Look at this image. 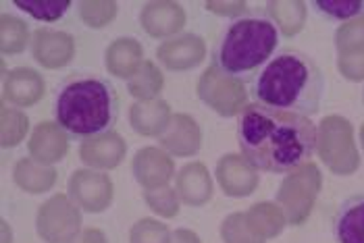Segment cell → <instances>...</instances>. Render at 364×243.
<instances>
[{"label":"cell","mask_w":364,"mask_h":243,"mask_svg":"<svg viewBox=\"0 0 364 243\" xmlns=\"http://www.w3.org/2000/svg\"><path fill=\"white\" fill-rule=\"evenodd\" d=\"M242 156L256 171L289 173L312 158L318 129L309 117L281 112L262 104H246L237 117Z\"/></svg>","instance_id":"obj_1"},{"label":"cell","mask_w":364,"mask_h":243,"mask_svg":"<svg viewBox=\"0 0 364 243\" xmlns=\"http://www.w3.org/2000/svg\"><path fill=\"white\" fill-rule=\"evenodd\" d=\"M327 81L316 60L300 50L275 54L250 83L256 104L300 117L318 112Z\"/></svg>","instance_id":"obj_2"},{"label":"cell","mask_w":364,"mask_h":243,"mask_svg":"<svg viewBox=\"0 0 364 243\" xmlns=\"http://www.w3.org/2000/svg\"><path fill=\"white\" fill-rule=\"evenodd\" d=\"M119 96L111 81L98 75H69L56 90L55 123L69 139H92L112 131Z\"/></svg>","instance_id":"obj_3"},{"label":"cell","mask_w":364,"mask_h":243,"mask_svg":"<svg viewBox=\"0 0 364 243\" xmlns=\"http://www.w3.org/2000/svg\"><path fill=\"white\" fill-rule=\"evenodd\" d=\"M277 46L279 27L267 11L254 9L225 27L213 53V65L225 77L246 83L273 58Z\"/></svg>","instance_id":"obj_4"},{"label":"cell","mask_w":364,"mask_h":243,"mask_svg":"<svg viewBox=\"0 0 364 243\" xmlns=\"http://www.w3.org/2000/svg\"><path fill=\"white\" fill-rule=\"evenodd\" d=\"M36 231L46 243H73L82 233V210L69 195L56 193L40 206Z\"/></svg>","instance_id":"obj_5"},{"label":"cell","mask_w":364,"mask_h":243,"mask_svg":"<svg viewBox=\"0 0 364 243\" xmlns=\"http://www.w3.org/2000/svg\"><path fill=\"white\" fill-rule=\"evenodd\" d=\"M316 150L325 164L337 173H354L358 168V154L352 141V125L339 117H327L318 129Z\"/></svg>","instance_id":"obj_6"},{"label":"cell","mask_w":364,"mask_h":243,"mask_svg":"<svg viewBox=\"0 0 364 243\" xmlns=\"http://www.w3.org/2000/svg\"><path fill=\"white\" fill-rule=\"evenodd\" d=\"M196 92L198 98L221 117L240 114L246 107V98H248L244 83L225 77L213 63L198 80Z\"/></svg>","instance_id":"obj_7"},{"label":"cell","mask_w":364,"mask_h":243,"mask_svg":"<svg viewBox=\"0 0 364 243\" xmlns=\"http://www.w3.org/2000/svg\"><path fill=\"white\" fill-rule=\"evenodd\" d=\"M67 195L80 210L87 215H100L112 204L114 188L107 173L96 168H80L69 179Z\"/></svg>","instance_id":"obj_8"},{"label":"cell","mask_w":364,"mask_h":243,"mask_svg":"<svg viewBox=\"0 0 364 243\" xmlns=\"http://www.w3.org/2000/svg\"><path fill=\"white\" fill-rule=\"evenodd\" d=\"M31 56L44 69H63L75 56V40L67 31L40 27L31 33Z\"/></svg>","instance_id":"obj_9"},{"label":"cell","mask_w":364,"mask_h":243,"mask_svg":"<svg viewBox=\"0 0 364 243\" xmlns=\"http://www.w3.org/2000/svg\"><path fill=\"white\" fill-rule=\"evenodd\" d=\"M132 173L144 191L167 188L168 181L175 177V162L163 148L148 146L136 152L132 161Z\"/></svg>","instance_id":"obj_10"},{"label":"cell","mask_w":364,"mask_h":243,"mask_svg":"<svg viewBox=\"0 0 364 243\" xmlns=\"http://www.w3.org/2000/svg\"><path fill=\"white\" fill-rule=\"evenodd\" d=\"M206 56V42L198 33H181L156 48V58L168 71H190Z\"/></svg>","instance_id":"obj_11"},{"label":"cell","mask_w":364,"mask_h":243,"mask_svg":"<svg viewBox=\"0 0 364 243\" xmlns=\"http://www.w3.org/2000/svg\"><path fill=\"white\" fill-rule=\"evenodd\" d=\"M44 92H46V85L36 69L17 67L4 73L2 102H9L17 108L33 107L44 98Z\"/></svg>","instance_id":"obj_12"},{"label":"cell","mask_w":364,"mask_h":243,"mask_svg":"<svg viewBox=\"0 0 364 243\" xmlns=\"http://www.w3.org/2000/svg\"><path fill=\"white\" fill-rule=\"evenodd\" d=\"M161 148L171 156L190 158L196 156L202 148V131L194 117L190 114H173L167 131L159 137Z\"/></svg>","instance_id":"obj_13"},{"label":"cell","mask_w":364,"mask_h":243,"mask_svg":"<svg viewBox=\"0 0 364 243\" xmlns=\"http://www.w3.org/2000/svg\"><path fill=\"white\" fill-rule=\"evenodd\" d=\"M31 161L44 166H53L60 162L69 152V135L65 134L53 121H42L33 127L28 144Z\"/></svg>","instance_id":"obj_14"},{"label":"cell","mask_w":364,"mask_h":243,"mask_svg":"<svg viewBox=\"0 0 364 243\" xmlns=\"http://www.w3.org/2000/svg\"><path fill=\"white\" fill-rule=\"evenodd\" d=\"M140 23L150 38H168L186 26V9L171 0L146 2L141 6Z\"/></svg>","instance_id":"obj_15"},{"label":"cell","mask_w":364,"mask_h":243,"mask_svg":"<svg viewBox=\"0 0 364 243\" xmlns=\"http://www.w3.org/2000/svg\"><path fill=\"white\" fill-rule=\"evenodd\" d=\"M127 154V144L117 131L85 139L80 146V158L90 168L96 171H111L117 168L121 162L125 161Z\"/></svg>","instance_id":"obj_16"},{"label":"cell","mask_w":364,"mask_h":243,"mask_svg":"<svg viewBox=\"0 0 364 243\" xmlns=\"http://www.w3.org/2000/svg\"><path fill=\"white\" fill-rule=\"evenodd\" d=\"M215 177H217L225 195H229V198L252 195V191L258 185L254 166H250L248 161L240 154H225L217 164Z\"/></svg>","instance_id":"obj_17"},{"label":"cell","mask_w":364,"mask_h":243,"mask_svg":"<svg viewBox=\"0 0 364 243\" xmlns=\"http://www.w3.org/2000/svg\"><path fill=\"white\" fill-rule=\"evenodd\" d=\"M175 191L188 206H204L213 198V179L202 162H188L175 175Z\"/></svg>","instance_id":"obj_18"},{"label":"cell","mask_w":364,"mask_h":243,"mask_svg":"<svg viewBox=\"0 0 364 243\" xmlns=\"http://www.w3.org/2000/svg\"><path fill=\"white\" fill-rule=\"evenodd\" d=\"M107 71L117 80H132L144 65V48L136 38H117L105 53Z\"/></svg>","instance_id":"obj_19"},{"label":"cell","mask_w":364,"mask_h":243,"mask_svg":"<svg viewBox=\"0 0 364 243\" xmlns=\"http://www.w3.org/2000/svg\"><path fill=\"white\" fill-rule=\"evenodd\" d=\"M171 107L168 102L154 98V100H138L129 108V123L136 134L144 137H161L167 131L171 123Z\"/></svg>","instance_id":"obj_20"},{"label":"cell","mask_w":364,"mask_h":243,"mask_svg":"<svg viewBox=\"0 0 364 243\" xmlns=\"http://www.w3.org/2000/svg\"><path fill=\"white\" fill-rule=\"evenodd\" d=\"M337 243H364V193L346 198L333 218Z\"/></svg>","instance_id":"obj_21"},{"label":"cell","mask_w":364,"mask_h":243,"mask_svg":"<svg viewBox=\"0 0 364 243\" xmlns=\"http://www.w3.org/2000/svg\"><path fill=\"white\" fill-rule=\"evenodd\" d=\"M56 171L53 166H44L31 158H19L13 171V181L17 188L28 193H44L56 183Z\"/></svg>","instance_id":"obj_22"},{"label":"cell","mask_w":364,"mask_h":243,"mask_svg":"<svg viewBox=\"0 0 364 243\" xmlns=\"http://www.w3.org/2000/svg\"><path fill=\"white\" fill-rule=\"evenodd\" d=\"M31 44L29 27L23 19L2 13L0 15V50L2 54H21Z\"/></svg>","instance_id":"obj_23"},{"label":"cell","mask_w":364,"mask_h":243,"mask_svg":"<svg viewBox=\"0 0 364 243\" xmlns=\"http://www.w3.org/2000/svg\"><path fill=\"white\" fill-rule=\"evenodd\" d=\"M165 87V77L152 60H144L140 71L127 81V90L138 100H154Z\"/></svg>","instance_id":"obj_24"},{"label":"cell","mask_w":364,"mask_h":243,"mask_svg":"<svg viewBox=\"0 0 364 243\" xmlns=\"http://www.w3.org/2000/svg\"><path fill=\"white\" fill-rule=\"evenodd\" d=\"M267 9H269V17L285 36L298 33L304 26V17H306L304 2H271Z\"/></svg>","instance_id":"obj_25"},{"label":"cell","mask_w":364,"mask_h":243,"mask_svg":"<svg viewBox=\"0 0 364 243\" xmlns=\"http://www.w3.org/2000/svg\"><path fill=\"white\" fill-rule=\"evenodd\" d=\"M2 117V148H17L29 131V119L26 112L17 110V108H9L6 104H2L0 110Z\"/></svg>","instance_id":"obj_26"},{"label":"cell","mask_w":364,"mask_h":243,"mask_svg":"<svg viewBox=\"0 0 364 243\" xmlns=\"http://www.w3.org/2000/svg\"><path fill=\"white\" fill-rule=\"evenodd\" d=\"M314 11L331 21H350L364 13V2L360 0H314Z\"/></svg>","instance_id":"obj_27"},{"label":"cell","mask_w":364,"mask_h":243,"mask_svg":"<svg viewBox=\"0 0 364 243\" xmlns=\"http://www.w3.org/2000/svg\"><path fill=\"white\" fill-rule=\"evenodd\" d=\"M17 9H21L23 13L31 15L38 21H58L63 15H67V11L71 9L69 0H48V2H26V0H15L13 2Z\"/></svg>","instance_id":"obj_28"},{"label":"cell","mask_w":364,"mask_h":243,"mask_svg":"<svg viewBox=\"0 0 364 243\" xmlns=\"http://www.w3.org/2000/svg\"><path fill=\"white\" fill-rule=\"evenodd\" d=\"M144 202L148 204V208L159 216L165 218H175L179 215V195L173 188H161V189H148L144 191Z\"/></svg>","instance_id":"obj_29"},{"label":"cell","mask_w":364,"mask_h":243,"mask_svg":"<svg viewBox=\"0 0 364 243\" xmlns=\"http://www.w3.org/2000/svg\"><path fill=\"white\" fill-rule=\"evenodd\" d=\"M246 220H248V227L252 229V233H262V225H267V237L277 235L283 229V218L273 204L252 206V210L246 215Z\"/></svg>","instance_id":"obj_30"},{"label":"cell","mask_w":364,"mask_h":243,"mask_svg":"<svg viewBox=\"0 0 364 243\" xmlns=\"http://www.w3.org/2000/svg\"><path fill=\"white\" fill-rule=\"evenodd\" d=\"M171 231L156 218H141L129 231V243H168Z\"/></svg>","instance_id":"obj_31"},{"label":"cell","mask_w":364,"mask_h":243,"mask_svg":"<svg viewBox=\"0 0 364 243\" xmlns=\"http://www.w3.org/2000/svg\"><path fill=\"white\" fill-rule=\"evenodd\" d=\"M80 17L92 29H102L117 17V2H82Z\"/></svg>","instance_id":"obj_32"},{"label":"cell","mask_w":364,"mask_h":243,"mask_svg":"<svg viewBox=\"0 0 364 243\" xmlns=\"http://www.w3.org/2000/svg\"><path fill=\"white\" fill-rule=\"evenodd\" d=\"M221 237L225 243H262L260 237H256L252 229L248 227L246 215H229L221 225Z\"/></svg>","instance_id":"obj_33"},{"label":"cell","mask_w":364,"mask_h":243,"mask_svg":"<svg viewBox=\"0 0 364 243\" xmlns=\"http://www.w3.org/2000/svg\"><path fill=\"white\" fill-rule=\"evenodd\" d=\"M206 9L210 13H217V15H225V17H237L246 11V4L244 2H237V4H223V2H206Z\"/></svg>","instance_id":"obj_34"},{"label":"cell","mask_w":364,"mask_h":243,"mask_svg":"<svg viewBox=\"0 0 364 243\" xmlns=\"http://www.w3.org/2000/svg\"><path fill=\"white\" fill-rule=\"evenodd\" d=\"M73 243H109V239L100 229H84Z\"/></svg>","instance_id":"obj_35"},{"label":"cell","mask_w":364,"mask_h":243,"mask_svg":"<svg viewBox=\"0 0 364 243\" xmlns=\"http://www.w3.org/2000/svg\"><path fill=\"white\" fill-rule=\"evenodd\" d=\"M168 243H202L194 231L190 229H175L171 231V242Z\"/></svg>","instance_id":"obj_36"},{"label":"cell","mask_w":364,"mask_h":243,"mask_svg":"<svg viewBox=\"0 0 364 243\" xmlns=\"http://www.w3.org/2000/svg\"><path fill=\"white\" fill-rule=\"evenodd\" d=\"M2 243H11V227L6 220H2Z\"/></svg>","instance_id":"obj_37"},{"label":"cell","mask_w":364,"mask_h":243,"mask_svg":"<svg viewBox=\"0 0 364 243\" xmlns=\"http://www.w3.org/2000/svg\"><path fill=\"white\" fill-rule=\"evenodd\" d=\"M363 144H364V125H363Z\"/></svg>","instance_id":"obj_38"}]
</instances>
